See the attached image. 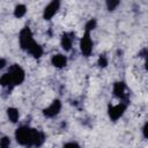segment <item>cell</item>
<instances>
[{
  "label": "cell",
  "mask_w": 148,
  "mask_h": 148,
  "mask_svg": "<svg viewBox=\"0 0 148 148\" xmlns=\"http://www.w3.org/2000/svg\"><path fill=\"white\" fill-rule=\"evenodd\" d=\"M120 3V0H106V7L109 10H114Z\"/></svg>",
  "instance_id": "16"
},
{
  "label": "cell",
  "mask_w": 148,
  "mask_h": 148,
  "mask_svg": "<svg viewBox=\"0 0 148 148\" xmlns=\"http://www.w3.org/2000/svg\"><path fill=\"white\" fill-rule=\"evenodd\" d=\"M5 64H6V61H5V59H1V65H0V68H3V67L6 66Z\"/></svg>",
  "instance_id": "22"
},
{
  "label": "cell",
  "mask_w": 148,
  "mask_h": 148,
  "mask_svg": "<svg viewBox=\"0 0 148 148\" xmlns=\"http://www.w3.org/2000/svg\"><path fill=\"white\" fill-rule=\"evenodd\" d=\"M0 83H1V86H3V87H7V86L13 87V86H14V82H13V79H12V75H10L9 72L2 74V76H1V79H0Z\"/></svg>",
  "instance_id": "12"
},
{
  "label": "cell",
  "mask_w": 148,
  "mask_h": 148,
  "mask_svg": "<svg viewBox=\"0 0 148 148\" xmlns=\"http://www.w3.org/2000/svg\"><path fill=\"white\" fill-rule=\"evenodd\" d=\"M80 49L83 56H90L91 51H92V40L90 37V32L84 31V35L82 36L81 40H80Z\"/></svg>",
  "instance_id": "3"
},
{
  "label": "cell",
  "mask_w": 148,
  "mask_h": 148,
  "mask_svg": "<svg viewBox=\"0 0 148 148\" xmlns=\"http://www.w3.org/2000/svg\"><path fill=\"white\" fill-rule=\"evenodd\" d=\"M25 13H27V7L24 5H17L14 9V15H15V17H18V18L23 17L25 15Z\"/></svg>",
  "instance_id": "14"
},
{
  "label": "cell",
  "mask_w": 148,
  "mask_h": 148,
  "mask_svg": "<svg viewBox=\"0 0 148 148\" xmlns=\"http://www.w3.org/2000/svg\"><path fill=\"white\" fill-rule=\"evenodd\" d=\"M125 110H126V104L123 103V102L118 103L116 105H112V106L109 108V117L112 120H117V119H119L124 114Z\"/></svg>",
  "instance_id": "5"
},
{
  "label": "cell",
  "mask_w": 148,
  "mask_h": 148,
  "mask_svg": "<svg viewBox=\"0 0 148 148\" xmlns=\"http://www.w3.org/2000/svg\"><path fill=\"white\" fill-rule=\"evenodd\" d=\"M60 110H61V103H60L59 99H56V101H53L47 108H45L43 112H44V114H45L46 117L52 118V117L57 116Z\"/></svg>",
  "instance_id": "7"
},
{
  "label": "cell",
  "mask_w": 148,
  "mask_h": 148,
  "mask_svg": "<svg viewBox=\"0 0 148 148\" xmlns=\"http://www.w3.org/2000/svg\"><path fill=\"white\" fill-rule=\"evenodd\" d=\"M18 39H20V45H21V47H22L23 50H27V51L36 43V42L34 40V38H32V32H31V30H30L28 27H25V28H23V29L21 30Z\"/></svg>",
  "instance_id": "2"
},
{
  "label": "cell",
  "mask_w": 148,
  "mask_h": 148,
  "mask_svg": "<svg viewBox=\"0 0 148 148\" xmlns=\"http://www.w3.org/2000/svg\"><path fill=\"white\" fill-rule=\"evenodd\" d=\"M96 24H97V22H96V20H95V18L89 20V21L86 23V25H84V31L90 32L91 30H94V29L96 28Z\"/></svg>",
  "instance_id": "15"
},
{
  "label": "cell",
  "mask_w": 148,
  "mask_h": 148,
  "mask_svg": "<svg viewBox=\"0 0 148 148\" xmlns=\"http://www.w3.org/2000/svg\"><path fill=\"white\" fill-rule=\"evenodd\" d=\"M9 143H10V140H9L7 136H3V138L1 139V147H2V148L8 147V146H9Z\"/></svg>",
  "instance_id": "18"
},
{
  "label": "cell",
  "mask_w": 148,
  "mask_h": 148,
  "mask_svg": "<svg viewBox=\"0 0 148 148\" xmlns=\"http://www.w3.org/2000/svg\"><path fill=\"white\" fill-rule=\"evenodd\" d=\"M28 52H29L32 57H35V58H39V57L43 54V49H42L40 45H38L37 43H35V44L28 50Z\"/></svg>",
  "instance_id": "11"
},
{
  "label": "cell",
  "mask_w": 148,
  "mask_h": 148,
  "mask_svg": "<svg viewBox=\"0 0 148 148\" xmlns=\"http://www.w3.org/2000/svg\"><path fill=\"white\" fill-rule=\"evenodd\" d=\"M12 75V79H13V82H14V86L16 84H21L23 81H24V71L18 66V65H13L9 71H8Z\"/></svg>",
  "instance_id": "4"
},
{
  "label": "cell",
  "mask_w": 148,
  "mask_h": 148,
  "mask_svg": "<svg viewBox=\"0 0 148 148\" xmlns=\"http://www.w3.org/2000/svg\"><path fill=\"white\" fill-rule=\"evenodd\" d=\"M125 84L124 82H116L113 84V95L118 98H125Z\"/></svg>",
  "instance_id": "9"
},
{
  "label": "cell",
  "mask_w": 148,
  "mask_h": 148,
  "mask_svg": "<svg viewBox=\"0 0 148 148\" xmlns=\"http://www.w3.org/2000/svg\"><path fill=\"white\" fill-rule=\"evenodd\" d=\"M7 116H8V119L12 121V123H16L18 120V111L15 109V108H9L7 110Z\"/></svg>",
  "instance_id": "13"
},
{
  "label": "cell",
  "mask_w": 148,
  "mask_h": 148,
  "mask_svg": "<svg viewBox=\"0 0 148 148\" xmlns=\"http://www.w3.org/2000/svg\"><path fill=\"white\" fill-rule=\"evenodd\" d=\"M59 7H60V0H52V1L45 7L44 13H43V17H44L45 20L52 18V17L56 15V13L58 12Z\"/></svg>",
  "instance_id": "6"
},
{
  "label": "cell",
  "mask_w": 148,
  "mask_h": 148,
  "mask_svg": "<svg viewBox=\"0 0 148 148\" xmlns=\"http://www.w3.org/2000/svg\"><path fill=\"white\" fill-rule=\"evenodd\" d=\"M142 133H143V136L148 139V123L145 124V126H143V128H142Z\"/></svg>",
  "instance_id": "19"
},
{
  "label": "cell",
  "mask_w": 148,
  "mask_h": 148,
  "mask_svg": "<svg viewBox=\"0 0 148 148\" xmlns=\"http://www.w3.org/2000/svg\"><path fill=\"white\" fill-rule=\"evenodd\" d=\"M69 146H75V147H79V145H77V143H75V142H69V143H65V147H69Z\"/></svg>",
  "instance_id": "20"
},
{
  "label": "cell",
  "mask_w": 148,
  "mask_h": 148,
  "mask_svg": "<svg viewBox=\"0 0 148 148\" xmlns=\"http://www.w3.org/2000/svg\"><path fill=\"white\" fill-rule=\"evenodd\" d=\"M60 43H61V46L65 51H69L72 49V45H73V37H71V35H68V34H64Z\"/></svg>",
  "instance_id": "10"
},
{
  "label": "cell",
  "mask_w": 148,
  "mask_h": 148,
  "mask_svg": "<svg viewBox=\"0 0 148 148\" xmlns=\"http://www.w3.org/2000/svg\"><path fill=\"white\" fill-rule=\"evenodd\" d=\"M145 67H146V69H148V53L146 54V61H145Z\"/></svg>",
  "instance_id": "21"
},
{
  "label": "cell",
  "mask_w": 148,
  "mask_h": 148,
  "mask_svg": "<svg viewBox=\"0 0 148 148\" xmlns=\"http://www.w3.org/2000/svg\"><path fill=\"white\" fill-rule=\"evenodd\" d=\"M51 62H52V65H53L54 67H57V68H62V67H65L66 64H67V58H66L64 54L58 53V54H54V56L52 57Z\"/></svg>",
  "instance_id": "8"
},
{
  "label": "cell",
  "mask_w": 148,
  "mask_h": 148,
  "mask_svg": "<svg viewBox=\"0 0 148 148\" xmlns=\"http://www.w3.org/2000/svg\"><path fill=\"white\" fill-rule=\"evenodd\" d=\"M106 65H108V59H106V57L101 54V57L98 58V66H99V67H105Z\"/></svg>",
  "instance_id": "17"
},
{
  "label": "cell",
  "mask_w": 148,
  "mask_h": 148,
  "mask_svg": "<svg viewBox=\"0 0 148 148\" xmlns=\"http://www.w3.org/2000/svg\"><path fill=\"white\" fill-rule=\"evenodd\" d=\"M34 128H29L27 126H22L16 130L15 138L16 141L22 146H32L34 145V136H35Z\"/></svg>",
  "instance_id": "1"
}]
</instances>
